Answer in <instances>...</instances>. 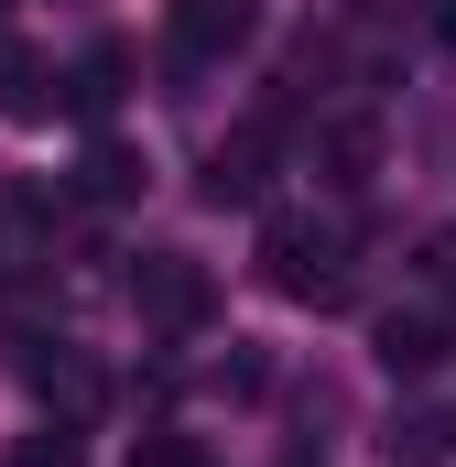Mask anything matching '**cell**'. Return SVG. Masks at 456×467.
I'll return each mask as SVG.
<instances>
[{
  "label": "cell",
  "instance_id": "cell-10",
  "mask_svg": "<svg viewBox=\"0 0 456 467\" xmlns=\"http://www.w3.org/2000/svg\"><path fill=\"white\" fill-rule=\"evenodd\" d=\"M141 174H152V163H141L130 141H88V163H77V196H88V207H130V196H141Z\"/></svg>",
  "mask_w": 456,
  "mask_h": 467
},
{
  "label": "cell",
  "instance_id": "cell-13",
  "mask_svg": "<svg viewBox=\"0 0 456 467\" xmlns=\"http://www.w3.org/2000/svg\"><path fill=\"white\" fill-rule=\"evenodd\" d=\"M424 283H435V294H456V229L424 239Z\"/></svg>",
  "mask_w": 456,
  "mask_h": 467
},
{
  "label": "cell",
  "instance_id": "cell-11",
  "mask_svg": "<svg viewBox=\"0 0 456 467\" xmlns=\"http://www.w3.org/2000/svg\"><path fill=\"white\" fill-rule=\"evenodd\" d=\"M11 467H88V446H77V424H44V435L11 446Z\"/></svg>",
  "mask_w": 456,
  "mask_h": 467
},
{
  "label": "cell",
  "instance_id": "cell-2",
  "mask_svg": "<svg viewBox=\"0 0 456 467\" xmlns=\"http://www.w3.org/2000/svg\"><path fill=\"white\" fill-rule=\"evenodd\" d=\"M130 305H141V327H152V337H207V316H218V283H207V261H185V250H141V272H130Z\"/></svg>",
  "mask_w": 456,
  "mask_h": 467
},
{
  "label": "cell",
  "instance_id": "cell-15",
  "mask_svg": "<svg viewBox=\"0 0 456 467\" xmlns=\"http://www.w3.org/2000/svg\"><path fill=\"white\" fill-rule=\"evenodd\" d=\"M0 11H11V0H0Z\"/></svg>",
  "mask_w": 456,
  "mask_h": 467
},
{
  "label": "cell",
  "instance_id": "cell-4",
  "mask_svg": "<svg viewBox=\"0 0 456 467\" xmlns=\"http://www.w3.org/2000/svg\"><path fill=\"white\" fill-rule=\"evenodd\" d=\"M11 369H22L44 402H66V424H88V413H98V369L66 348V337H11Z\"/></svg>",
  "mask_w": 456,
  "mask_h": 467
},
{
  "label": "cell",
  "instance_id": "cell-7",
  "mask_svg": "<svg viewBox=\"0 0 456 467\" xmlns=\"http://www.w3.org/2000/svg\"><path fill=\"white\" fill-rule=\"evenodd\" d=\"M250 22H261L250 0H174V55H185V66L239 55V44H250Z\"/></svg>",
  "mask_w": 456,
  "mask_h": 467
},
{
  "label": "cell",
  "instance_id": "cell-12",
  "mask_svg": "<svg viewBox=\"0 0 456 467\" xmlns=\"http://www.w3.org/2000/svg\"><path fill=\"white\" fill-rule=\"evenodd\" d=\"M130 467H207V446H196V435H174V424H152V435L130 446Z\"/></svg>",
  "mask_w": 456,
  "mask_h": 467
},
{
  "label": "cell",
  "instance_id": "cell-1",
  "mask_svg": "<svg viewBox=\"0 0 456 467\" xmlns=\"http://www.w3.org/2000/svg\"><path fill=\"white\" fill-rule=\"evenodd\" d=\"M347 218H261V283L283 305H347Z\"/></svg>",
  "mask_w": 456,
  "mask_h": 467
},
{
  "label": "cell",
  "instance_id": "cell-9",
  "mask_svg": "<svg viewBox=\"0 0 456 467\" xmlns=\"http://www.w3.org/2000/svg\"><path fill=\"white\" fill-rule=\"evenodd\" d=\"M119 88H130V44H88V55L66 66V109H77V119H109Z\"/></svg>",
  "mask_w": 456,
  "mask_h": 467
},
{
  "label": "cell",
  "instance_id": "cell-8",
  "mask_svg": "<svg viewBox=\"0 0 456 467\" xmlns=\"http://www.w3.org/2000/svg\"><path fill=\"white\" fill-rule=\"evenodd\" d=\"M55 109H66V77H55L33 44L0 33V119H55Z\"/></svg>",
  "mask_w": 456,
  "mask_h": 467
},
{
  "label": "cell",
  "instance_id": "cell-14",
  "mask_svg": "<svg viewBox=\"0 0 456 467\" xmlns=\"http://www.w3.org/2000/svg\"><path fill=\"white\" fill-rule=\"evenodd\" d=\"M11 272H22V250H11V239H0V283H11Z\"/></svg>",
  "mask_w": 456,
  "mask_h": 467
},
{
  "label": "cell",
  "instance_id": "cell-3",
  "mask_svg": "<svg viewBox=\"0 0 456 467\" xmlns=\"http://www.w3.org/2000/svg\"><path fill=\"white\" fill-rule=\"evenodd\" d=\"M272 141H283V109H261V119H239V130H228L218 152H207V207H250V196H261Z\"/></svg>",
  "mask_w": 456,
  "mask_h": 467
},
{
  "label": "cell",
  "instance_id": "cell-5",
  "mask_svg": "<svg viewBox=\"0 0 456 467\" xmlns=\"http://www.w3.org/2000/svg\"><path fill=\"white\" fill-rule=\"evenodd\" d=\"M316 174H326L337 196H358V185L380 174V119H369V109H337V119H316Z\"/></svg>",
  "mask_w": 456,
  "mask_h": 467
},
{
  "label": "cell",
  "instance_id": "cell-6",
  "mask_svg": "<svg viewBox=\"0 0 456 467\" xmlns=\"http://www.w3.org/2000/svg\"><path fill=\"white\" fill-rule=\"evenodd\" d=\"M369 348H380V369H391V380H435V369H446V348H456V337H446V316H424V305L402 316V305H391Z\"/></svg>",
  "mask_w": 456,
  "mask_h": 467
}]
</instances>
